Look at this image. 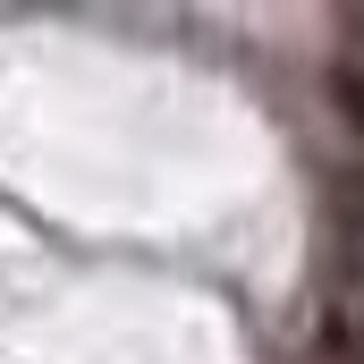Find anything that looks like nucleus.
<instances>
[{
    "instance_id": "nucleus-1",
    "label": "nucleus",
    "mask_w": 364,
    "mask_h": 364,
    "mask_svg": "<svg viewBox=\"0 0 364 364\" xmlns=\"http://www.w3.org/2000/svg\"><path fill=\"white\" fill-rule=\"evenodd\" d=\"M331 93H339V102L356 110V127H364V85H356V77H339V85H331Z\"/></svg>"
}]
</instances>
